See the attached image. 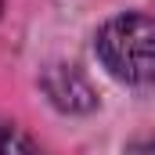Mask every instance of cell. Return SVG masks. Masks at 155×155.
I'll use <instances>...</instances> for the list:
<instances>
[{
  "label": "cell",
  "mask_w": 155,
  "mask_h": 155,
  "mask_svg": "<svg viewBox=\"0 0 155 155\" xmlns=\"http://www.w3.org/2000/svg\"><path fill=\"white\" fill-rule=\"evenodd\" d=\"M0 155H43V152L15 119L0 116Z\"/></svg>",
  "instance_id": "obj_3"
},
{
  "label": "cell",
  "mask_w": 155,
  "mask_h": 155,
  "mask_svg": "<svg viewBox=\"0 0 155 155\" xmlns=\"http://www.w3.org/2000/svg\"><path fill=\"white\" fill-rule=\"evenodd\" d=\"M94 51L101 58V65L108 69V76L130 87H152L155 83V15L141 11H123L116 18H108Z\"/></svg>",
  "instance_id": "obj_1"
},
{
  "label": "cell",
  "mask_w": 155,
  "mask_h": 155,
  "mask_svg": "<svg viewBox=\"0 0 155 155\" xmlns=\"http://www.w3.org/2000/svg\"><path fill=\"white\" fill-rule=\"evenodd\" d=\"M123 155H155V130L137 134V137L126 144V152H123Z\"/></svg>",
  "instance_id": "obj_4"
},
{
  "label": "cell",
  "mask_w": 155,
  "mask_h": 155,
  "mask_svg": "<svg viewBox=\"0 0 155 155\" xmlns=\"http://www.w3.org/2000/svg\"><path fill=\"white\" fill-rule=\"evenodd\" d=\"M43 90H47V97H51L54 108L72 112V116H76V112H90V108L97 105L90 79L83 76L76 65H51V69L43 72Z\"/></svg>",
  "instance_id": "obj_2"
}]
</instances>
